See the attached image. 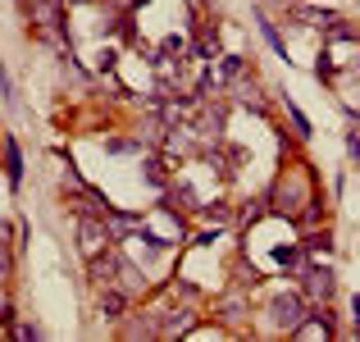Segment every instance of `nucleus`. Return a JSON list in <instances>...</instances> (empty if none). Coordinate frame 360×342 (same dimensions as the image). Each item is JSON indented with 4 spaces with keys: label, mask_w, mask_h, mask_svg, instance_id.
Instances as JSON below:
<instances>
[{
    "label": "nucleus",
    "mask_w": 360,
    "mask_h": 342,
    "mask_svg": "<svg viewBox=\"0 0 360 342\" xmlns=\"http://www.w3.org/2000/svg\"><path fill=\"white\" fill-rule=\"evenodd\" d=\"M274 210L292 215V220H319V196H315V178L306 165H288V174L274 187Z\"/></svg>",
    "instance_id": "obj_1"
},
{
    "label": "nucleus",
    "mask_w": 360,
    "mask_h": 342,
    "mask_svg": "<svg viewBox=\"0 0 360 342\" xmlns=\"http://www.w3.org/2000/svg\"><path fill=\"white\" fill-rule=\"evenodd\" d=\"M115 224L105 220V215H78V246H82V255H101V251H110L115 246Z\"/></svg>",
    "instance_id": "obj_2"
},
{
    "label": "nucleus",
    "mask_w": 360,
    "mask_h": 342,
    "mask_svg": "<svg viewBox=\"0 0 360 342\" xmlns=\"http://www.w3.org/2000/svg\"><path fill=\"white\" fill-rule=\"evenodd\" d=\"M119 270H123V255L115 251V246L87 260V279L96 283V288H110V283H119Z\"/></svg>",
    "instance_id": "obj_3"
},
{
    "label": "nucleus",
    "mask_w": 360,
    "mask_h": 342,
    "mask_svg": "<svg viewBox=\"0 0 360 342\" xmlns=\"http://www.w3.org/2000/svg\"><path fill=\"white\" fill-rule=\"evenodd\" d=\"M269 310H274V324L292 334V329L306 319V297H297V292H292V297H274V306H269Z\"/></svg>",
    "instance_id": "obj_4"
},
{
    "label": "nucleus",
    "mask_w": 360,
    "mask_h": 342,
    "mask_svg": "<svg viewBox=\"0 0 360 342\" xmlns=\"http://www.w3.org/2000/svg\"><path fill=\"white\" fill-rule=\"evenodd\" d=\"M328 297H333V270H328V265H310L306 270V301H324L328 306Z\"/></svg>",
    "instance_id": "obj_5"
},
{
    "label": "nucleus",
    "mask_w": 360,
    "mask_h": 342,
    "mask_svg": "<svg viewBox=\"0 0 360 342\" xmlns=\"http://www.w3.org/2000/svg\"><path fill=\"white\" fill-rule=\"evenodd\" d=\"M132 306V292L119 288V283H110V288H101V315L110 319H123V310Z\"/></svg>",
    "instance_id": "obj_6"
},
{
    "label": "nucleus",
    "mask_w": 360,
    "mask_h": 342,
    "mask_svg": "<svg viewBox=\"0 0 360 342\" xmlns=\"http://www.w3.org/2000/svg\"><path fill=\"white\" fill-rule=\"evenodd\" d=\"M0 156H5V178H9V187H18V183H23V151H18V141L5 137V141H0Z\"/></svg>",
    "instance_id": "obj_7"
},
{
    "label": "nucleus",
    "mask_w": 360,
    "mask_h": 342,
    "mask_svg": "<svg viewBox=\"0 0 360 342\" xmlns=\"http://www.w3.org/2000/svg\"><path fill=\"white\" fill-rule=\"evenodd\" d=\"M292 338H333V319H328V310H315V319H301V324L292 329Z\"/></svg>",
    "instance_id": "obj_8"
},
{
    "label": "nucleus",
    "mask_w": 360,
    "mask_h": 342,
    "mask_svg": "<svg viewBox=\"0 0 360 342\" xmlns=\"http://www.w3.org/2000/svg\"><path fill=\"white\" fill-rule=\"evenodd\" d=\"M192 329V310H160V338H178Z\"/></svg>",
    "instance_id": "obj_9"
},
{
    "label": "nucleus",
    "mask_w": 360,
    "mask_h": 342,
    "mask_svg": "<svg viewBox=\"0 0 360 342\" xmlns=\"http://www.w3.org/2000/svg\"><path fill=\"white\" fill-rule=\"evenodd\" d=\"M255 23H260V32H264V42H269V46H274V55H283V60H288V42H283V37H278V27H274V23H269V18H264V14H260V18H255Z\"/></svg>",
    "instance_id": "obj_10"
},
{
    "label": "nucleus",
    "mask_w": 360,
    "mask_h": 342,
    "mask_svg": "<svg viewBox=\"0 0 360 342\" xmlns=\"http://www.w3.org/2000/svg\"><path fill=\"white\" fill-rule=\"evenodd\" d=\"M301 246H306V255H328L333 251V237H328V228H324V233H310Z\"/></svg>",
    "instance_id": "obj_11"
},
{
    "label": "nucleus",
    "mask_w": 360,
    "mask_h": 342,
    "mask_svg": "<svg viewBox=\"0 0 360 342\" xmlns=\"http://www.w3.org/2000/svg\"><path fill=\"white\" fill-rule=\"evenodd\" d=\"M315 78H319V82H333V78H338L333 55H328V51H319V60H315Z\"/></svg>",
    "instance_id": "obj_12"
},
{
    "label": "nucleus",
    "mask_w": 360,
    "mask_h": 342,
    "mask_svg": "<svg viewBox=\"0 0 360 342\" xmlns=\"http://www.w3.org/2000/svg\"><path fill=\"white\" fill-rule=\"evenodd\" d=\"M288 119H292V128H297V137H310V119L292 106V101H288Z\"/></svg>",
    "instance_id": "obj_13"
},
{
    "label": "nucleus",
    "mask_w": 360,
    "mask_h": 342,
    "mask_svg": "<svg viewBox=\"0 0 360 342\" xmlns=\"http://www.w3.org/2000/svg\"><path fill=\"white\" fill-rule=\"evenodd\" d=\"M146 178H150L155 187H165V160H160V156H150V160H146Z\"/></svg>",
    "instance_id": "obj_14"
},
{
    "label": "nucleus",
    "mask_w": 360,
    "mask_h": 342,
    "mask_svg": "<svg viewBox=\"0 0 360 342\" xmlns=\"http://www.w3.org/2000/svg\"><path fill=\"white\" fill-rule=\"evenodd\" d=\"M14 274V255H9V246H5V237H0V283Z\"/></svg>",
    "instance_id": "obj_15"
},
{
    "label": "nucleus",
    "mask_w": 360,
    "mask_h": 342,
    "mask_svg": "<svg viewBox=\"0 0 360 342\" xmlns=\"http://www.w3.org/2000/svg\"><path fill=\"white\" fill-rule=\"evenodd\" d=\"M96 69H101V73L115 69V51H101V55H96Z\"/></svg>",
    "instance_id": "obj_16"
},
{
    "label": "nucleus",
    "mask_w": 360,
    "mask_h": 342,
    "mask_svg": "<svg viewBox=\"0 0 360 342\" xmlns=\"http://www.w3.org/2000/svg\"><path fill=\"white\" fill-rule=\"evenodd\" d=\"M110 151H115V156H128V151H137V141H123V137H115V141H110Z\"/></svg>",
    "instance_id": "obj_17"
},
{
    "label": "nucleus",
    "mask_w": 360,
    "mask_h": 342,
    "mask_svg": "<svg viewBox=\"0 0 360 342\" xmlns=\"http://www.w3.org/2000/svg\"><path fill=\"white\" fill-rule=\"evenodd\" d=\"M347 156L360 160V132H347Z\"/></svg>",
    "instance_id": "obj_18"
},
{
    "label": "nucleus",
    "mask_w": 360,
    "mask_h": 342,
    "mask_svg": "<svg viewBox=\"0 0 360 342\" xmlns=\"http://www.w3.org/2000/svg\"><path fill=\"white\" fill-rule=\"evenodd\" d=\"M352 315H356V324H360V297L352 301Z\"/></svg>",
    "instance_id": "obj_19"
}]
</instances>
